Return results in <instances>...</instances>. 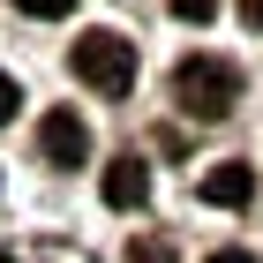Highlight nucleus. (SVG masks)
<instances>
[{"mask_svg":"<svg viewBox=\"0 0 263 263\" xmlns=\"http://www.w3.org/2000/svg\"><path fill=\"white\" fill-rule=\"evenodd\" d=\"M68 68H76V83H90L98 98H121L128 83H136V45H128L121 30H83V38L68 45Z\"/></svg>","mask_w":263,"mask_h":263,"instance_id":"nucleus-2","label":"nucleus"},{"mask_svg":"<svg viewBox=\"0 0 263 263\" xmlns=\"http://www.w3.org/2000/svg\"><path fill=\"white\" fill-rule=\"evenodd\" d=\"M38 151L53 165H83V158H90V128H83L76 105H53V113L38 121Z\"/></svg>","mask_w":263,"mask_h":263,"instance_id":"nucleus-3","label":"nucleus"},{"mask_svg":"<svg viewBox=\"0 0 263 263\" xmlns=\"http://www.w3.org/2000/svg\"><path fill=\"white\" fill-rule=\"evenodd\" d=\"M23 15H38V23H53V15H76V0H15Z\"/></svg>","mask_w":263,"mask_h":263,"instance_id":"nucleus-6","label":"nucleus"},{"mask_svg":"<svg viewBox=\"0 0 263 263\" xmlns=\"http://www.w3.org/2000/svg\"><path fill=\"white\" fill-rule=\"evenodd\" d=\"M196 196H203V203H218V211H241V203L256 196V173L226 158V165H211V173H203V188H196Z\"/></svg>","mask_w":263,"mask_h":263,"instance_id":"nucleus-5","label":"nucleus"},{"mask_svg":"<svg viewBox=\"0 0 263 263\" xmlns=\"http://www.w3.org/2000/svg\"><path fill=\"white\" fill-rule=\"evenodd\" d=\"M211 263H256V256H248V248H218Z\"/></svg>","mask_w":263,"mask_h":263,"instance_id":"nucleus-11","label":"nucleus"},{"mask_svg":"<svg viewBox=\"0 0 263 263\" xmlns=\"http://www.w3.org/2000/svg\"><path fill=\"white\" fill-rule=\"evenodd\" d=\"M241 15H248V30H263V0H241Z\"/></svg>","mask_w":263,"mask_h":263,"instance_id":"nucleus-10","label":"nucleus"},{"mask_svg":"<svg viewBox=\"0 0 263 263\" xmlns=\"http://www.w3.org/2000/svg\"><path fill=\"white\" fill-rule=\"evenodd\" d=\"M165 8H173L181 23H211V15H218V0H165Z\"/></svg>","mask_w":263,"mask_h":263,"instance_id":"nucleus-7","label":"nucleus"},{"mask_svg":"<svg viewBox=\"0 0 263 263\" xmlns=\"http://www.w3.org/2000/svg\"><path fill=\"white\" fill-rule=\"evenodd\" d=\"M173 98H181V113H196V121H226V113L241 105V68L218 61V53H196V61L173 68Z\"/></svg>","mask_w":263,"mask_h":263,"instance_id":"nucleus-1","label":"nucleus"},{"mask_svg":"<svg viewBox=\"0 0 263 263\" xmlns=\"http://www.w3.org/2000/svg\"><path fill=\"white\" fill-rule=\"evenodd\" d=\"M8 113H15V83L0 76V128H8Z\"/></svg>","mask_w":263,"mask_h":263,"instance_id":"nucleus-9","label":"nucleus"},{"mask_svg":"<svg viewBox=\"0 0 263 263\" xmlns=\"http://www.w3.org/2000/svg\"><path fill=\"white\" fill-rule=\"evenodd\" d=\"M128 263H165V241H143V248H128Z\"/></svg>","mask_w":263,"mask_h":263,"instance_id":"nucleus-8","label":"nucleus"},{"mask_svg":"<svg viewBox=\"0 0 263 263\" xmlns=\"http://www.w3.org/2000/svg\"><path fill=\"white\" fill-rule=\"evenodd\" d=\"M105 203H113V211H136L143 196H151V165L136 158V151H121V158H105Z\"/></svg>","mask_w":263,"mask_h":263,"instance_id":"nucleus-4","label":"nucleus"}]
</instances>
